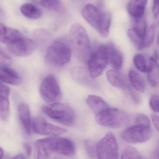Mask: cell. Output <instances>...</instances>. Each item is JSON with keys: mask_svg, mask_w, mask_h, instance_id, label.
I'll list each match as a JSON object with an SVG mask.
<instances>
[{"mask_svg": "<svg viewBox=\"0 0 159 159\" xmlns=\"http://www.w3.org/2000/svg\"><path fill=\"white\" fill-rule=\"evenodd\" d=\"M108 48L109 61L115 70H120L123 63V58L120 51L116 48L113 43L107 44Z\"/></svg>", "mask_w": 159, "mask_h": 159, "instance_id": "21", "label": "cell"}, {"mask_svg": "<svg viewBox=\"0 0 159 159\" xmlns=\"http://www.w3.org/2000/svg\"><path fill=\"white\" fill-rule=\"evenodd\" d=\"M109 62L107 44L101 45L91 53L88 61V70L92 78L101 75Z\"/></svg>", "mask_w": 159, "mask_h": 159, "instance_id": "6", "label": "cell"}, {"mask_svg": "<svg viewBox=\"0 0 159 159\" xmlns=\"http://www.w3.org/2000/svg\"><path fill=\"white\" fill-rule=\"evenodd\" d=\"M153 158L154 159H159V142L157 148L155 149V151H154Z\"/></svg>", "mask_w": 159, "mask_h": 159, "instance_id": "40", "label": "cell"}, {"mask_svg": "<svg viewBox=\"0 0 159 159\" xmlns=\"http://www.w3.org/2000/svg\"><path fill=\"white\" fill-rule=\"evenodd\" d=\"M21 14L29 19H37L42 16V12L38 7L30 3H25L20 7Z\"/></svg>", "mask_w": 159, "mask_h": 159, "instance_id": "25", "label": "cell"}, {"mask_svg": "<svg viewBox=\"0 0 159 159\" xmlns=\"http://www.w3.org/2000/svg\"><path fill=\"white\" fill-rule=\"evenodd\" d=\"M72 57V49L65 40H58L53 42L47 49L45 61L54 67H61L67 64Z\"/></svg>", "mask_w": 159, "mask_h": 159, "instance_id": "3", "label": "cell"}, {"mask_svg": "<svg viewBox=\"0 0 159 159\" xmlns=\"http://www.w3.org/2000/svg\"><path fill=\"white\" fill-rule=\"evenodd\" d=\"M44 139L52 153L63 156H72L75 151L74 143L70 139L57 136Z\"/></svg>", "mask_w": 159, "mask_h": 159, "instance_id": "10", "label": "cell"}, {"mask_svg": "<svg viewBox=\"0 0 159 159\" xmlns=\"http://www.w3.org/2000/svg\"><path fill=\"white\" fill-rule=\"evenodd\" d=\"M147 80L148 84L152 87L159 84V65L156 59L151 57L148 62L147 70Z\"/></svg>", "mask_w": 159, "mask_h": 159, "instance_id": "19", "label": "cell"}, {"mask_svg": "<svg viewBox=\"0 0 159 159\" xmlns=\"http://www.w3.org/2000/svg\"><path fill=\"white\" fill-rule=\"evenodd\" d=\"M148 0H130L128 3L127 9L133 20L143 16Z\"/></svg>", "mask_w": 159, "mask_h": 159, "instance_id": "17", "label": "cell"}, {"mask_svg": "<svg viewBox=\"0 0 159 159\" xmlns=\"http://www.w3.org/2000/svg\"><path fill=\"white\" fill-rule=\"evenodd\" d=\"M18 114L19 119L23 130L28 135L31 133L32 130L31 120L29 106L25 103H21L18 106Z\"/></svg>", "mask_w": 159, "mask_h": 159, "instance_id": "14", "label": "cell"}, {"mask_svg": "<svg viewBox=\"0 0 159 159\" xmlns=\"http://www.w3.org/2000/svg\"><path fill=\"white\" fill-rule=\"evenodd\" d=\"M23 34L17 30L7 28L4 24H0V40L2 43L9 44L15 42Z\"/></svg>", "mask_w": 159, "mask_h": 159, "instance_id": "18", "label": "cell"}, {"mask_svg": "<svg viewBox=\"0 0 159 159\" xmlns=\"http://www.w3.org/2000/svg\"><path fill=\"white\" fill-rule=\"evenodd\" d=\"M98 159H118V148L115 135L112 133L105 134L96 146Z\"/></svg>", "mask_w": 159, "mask_h": 159, "instance_id": "7", "label": "cell"}, {"mask_svg": "<svg viewBox=\"0 0 159 159\" xmlns=\"http://www.w3.org/2000/svg\"><path fill=\"white\" fill-rule=\"evenodd\" d=\"M36 159H49L52 153L50 152L44 138L37 140L35 143Z\"/></svg>", "mask_w": 159, "mask_h": 159, "instance_id": "24", "label": "cell"}, {"mask_svg": "<svg viewBox=\"0 0 159 159\" xmlns=\"http://www.w3.org/2000/svg\"><path fill=\"white\" fill-rule=\"evenodd\" d=\"M23 148H24V150H25V153H26V155L28 157H30L31 154L32 152V147L28 143H24L23 144Z\"/></svg>", "mask_w": 159, "mask_h": 159, "instance_id": "39", "label": "cell"}, {"mask_svg": "<svg viewBox=\"0 0 159 159\" xmlns=\"http://www.w3.org/2000/svg\"><path fill=\"white\" fill-rule=\"evenodd\" d=\"M12 58L5 52L2 49H1L0 52V64L1 66H7L8 67L12 63Z\"/></svg>", "mask_w": 159, "mask_h": 159, "instance_id": "33", "label": "cell"}, {"mask_svg": "<svg viewBox=\"0 0 159 159\" xmlns=\"http://www.w3.org/2000/svg\"><path fill=\"white\" fill-rule=\"evenodd\" d=\"M52 11L63 12L64 8L60 0H30Z\"/></svg>", "mask_w": 159, "mask_h": 159, "instance_id": "26", "label": "cell"}, {"mask_svg": "<svg viewBox=\"0 0 159 159\" xmlns=\"http://www.w3.org/2000/svg\"><path fill=\"white\" fill-rule=\"evenodd\" d=\"M133 20L134 22L133 29L143 39L147 30V26L146 20L143 17L138 19L134 20Z\"/></svg>", "mask_w": 159, "mask_h": 159, "instance_id": "28", "label": "cell"}, {"mask_svg": "<svg viewBox=\"0 0 159 159\" xmlns=\"http://www.w3.org/2000/svg\"><path fill=\"white\" fill-rule=\"evenodd\" d=\"M9 52L18 57H27L32 54L37 47L36 44L24 36L7 45Z\"/></svg>", "mask_w": 159, "mask_h": 159, "instance_id": "12", "label": "cell"}, {"mask_svg": "<svg viewBox=\"0 0 159 159\" xmlns=\"http://www.w3.org/2000/svg\"><path fill=\"white\" fill-rule=\"evenodd\" d=\"M154 36H155V27L152 25L147 30L143 38L142 44L139 49L142 50L150 47L154 41Z\"/></svg>", "mask_w": 159, "mask_h": 159, "instance_id": "27", "label": "cell"}, {"mask_svg": "<svg viewBox=\"0 0 159 159\" xmlns=\"http://www.w3.org/2000/svg\"><path fill=\"white\" fill-rule=\"evenodd\" d=\"M153 13L155 17H157L159 14V0H154L153 6Z\"/></svg>", "mask_w": 159, "mask_h": 159, "instance_id": "37", "label": "cell"}, {"mask_svg": "<svg viewBox=\"0 0 159 159\" xmlns=\"http://www.w3.org/2000/svg\"><path fill=\"white\" fill-rule=\"evenodd\" d=\"M149 106L152 111L159 113V95L154 94L151 96L149 101Z\"/></svg>", "mask_w": 159, "mask_h": 159, "instance_id": "34", "label": "cell"}, {"mask_svg": "<svg viewBox=\"0 0 159 159\" xmlns=\"http://www.w3.org/2000/svg\"><path fill=\"white\" fill-rule=\"evenodd\" d=\"M129 75L130 82L133 87L139 92H144L146 82L143 76L133 70L129 71Z\"/></svg>", "mask_w": 159, "mask_h": 159, "instance_id": "23", "label": "cell"}, {"mask_svg": "<svg viewBox=\"0 0 159 159\" xmlns=\"http://www.w3.org/2000/svg\"><path fill=\"white\" fill-rule=\"evenodd\" d=\"M82 15L102 37L108 36L111 23L109 13L102 12L95 6L88 4L83 8Z\"/></svg>", "mask_w": 159, "mask_h": 159, "instance_id": "2", "label": "cell"}, {"mask_svg": "<svg viewBox=\"0 0 159 159\" xmlns=\"http://www.w3.org/2000/svg\"><path fill=\"white\" fill-rule=\"evenodd\" d=\"M121 159H146L136 149L131 147L126 148L121 156Z\"/></svg>", "mask_w": 159, "mask_h": 159, "instance_id": "30", "label": "cell"}, {"mask_svg": "<svg viewBox=\"0 0 159 159\" xmlns=\"http://www.w3.org/2000/svg\"><path fill=\"white\" fill-rule=\"evenodd\" d=\"M72 77L77 83L86 86H92L93 82L92 77L88 74L84 68L81 67H74L71 72Z\"/></svg>", "mask_w": 159, "mask_h": 159, "instance_id": "20", "label": "cell"}, {"mask_svg": "<svg viewBox=\"0 0 159 159\" xmlns=\"http://www.w3.org/2000/svg\"><path fill=\"white\" fill-rule=\"evenodd\" d=\"M135 124L150 126V120L146 115L144 114H139L137 115L135 118Z\"/></svg>", "mask_w": 159, "mask_h": 159, "instance_id": "35", "label": "cell"}, {"mask_svg": "<svg viewBox=\"0 0 159 159\" xmlns=\"http://www.w3.org/2000/svg\"><path fill=\"white\" fill-rule=\"evenodd\" d=\"M12 159H27V158L23 154H19Z\"/></svg>", "mask_w": 159, "mask_h": 159, "instance_id": "41", "label": "cell"}, {"mask_svg": "<svg viewBox=\"0 0 159 159\" xmlns=\"http://www.w3.org/2000/svg\"><path fill=\"white\" fill-rule=\"evenodd\" d=\"M40 93L43 100L46 102H53L59 99L61 92L55 75H49L43 80L40 86Z\"/></svg>", "mask_w": 159, "mask_h": 159, "instance_id": "9", "label": "cell"}, {"mask_svg": "<svg viewBox=\"0 0 159 159\" xmlns=\"http://www.w3.org/2000/svg\"><path fill=\"white\" fill-rule=\"evenodd\" d=\"M151 118L155 128L159 133V116L157 115L153 114L151 116Z\"/></svg>", "mask_w": 159, "mask_h": 159, "instance_id": "38", "label": "cell"}, {"mask_svg": "<svg viewBox=\"0 0 159 159\" xmlns=\"http://www.w3.org/2000/svg\"><path fill=\"white\" fill-rule=\"evenodd\" d=\"M128 36L132 43L139 49L141 44H142L143 39L134 31L133 28L130 29L128 31Z\"/></svg>", "mask_w": 159, "mask_h": 159, "instance_id": "32", "label": "cell"}, {"mask_svg": "<svg viewBox=\"0 0 159 159\" xmlns=\"http://www.w3.org/2000/svg\"><path fill=\"white\" fill-rule=\"evenodd\" d=\"M0 115L2 120L7 121L10 116L9 97L10 89L5 84L1 83Z\"/></svg>", "mask_w": 159, "mask_h": 159, "instance_id": "13", "label": "cell"}, {"mask_svg": "<svg viewBox=\"0 0 159 159\" xmlns=\"http://www.w3.org/2000/svg\"><path fill=\"white\" fill-rule=\"evenodd\" d=\"M157 43H158V44H159V35H158V37Z\"/></svg>", "mask_w": 159, "mask_h": 159, "instance_id": "43", "label": "cell"}, {"mask_svg": "<svg viewBox=\"0 0 159 159\" xmlns=\"http://www.w3.org/2000/svg\"><path fill=\"white\" fill-rule=\"evenodd\" d=\"M85 148L87 153L90 157L92 158H95L97 157V153H96V146L94 142L90 140H87L85 141L84 143Z\"/></svg>", "mask_w": 159, "mask_h": 159, "instance_id": "31", "label": "cell"}, {"mask_svg": "<svg viewBox=\"0 0 159 159\" xmlns=\"http://www.w3.org/2000/svg\"><path fill=\"white\" fill-rule=\"evenodd\" d=\"M124 91H126V93L129 95L130 97H131L132 100L133 102L136 103H138L140 102V97L139 94L135 92L133 89H132L130 86L125 89V90H124Z\"/></svg>", "mask_w": 159, "mask_h": 159, "instance_id": "36", "label": "cell"}, {"mask_svg": "<svg viewBox=\"0 0 159 159\" xmlns=\"http://www.w3.org/2000/svg\"><path fill=\"white\" fill-rule=\"evenodd\" d=\"M4 157V152L2 148L0 149V159H3Z\"/></svg>", "mask_w": 159, "mask_h": 159, "instance_id": "42", "label": "cell"}, {"mask_svg": "<svg viewBox=\"0 0 159 159\" xmlns=\"http://www.w3.org/2000/svg\"><path fill=\"white\" fill-rule=\"evenodd\" d=\"M152 130L150 126L135 124L129 127L121 134L122 139L129 143H144L151 138Z\"/></svg>", "mask_w": 159, "mask_h": 159, "instance_id": "8", "label": "cell"}, {"mask_svg": "<svg viewBox=\"0 0 159 159\" xmlns=\"http://www.w3.org/2000/svg\"><path fill=\"white\" fill-rule=\"evenodd\" d=\"M95 120L101 126L116 129L128 121L129 116L118 108L108 107L96 114Z\"/></svg>", "mask_w": 159, "mask_h": 159, "instance_id": "5", "label": "cell"}, {"mask_svg": "<svg viewBox=\"0 0 159 159\" xmlns=\"http://www.w3.org/2000/svg\"><path fill=\"white\" fill-rule=\"evenodd\" d=\"M86 102L91 110L96 114L109 107L106 102L97 95H88L86 99Z\"/></svg>", "mask_w": 159, "mask_h": 159, "instance_id": "22", "label": "cell"}, {"mask_svg": "<svg viewBox=\"0 0 159 159\" xmlns=\"http://www.w3.org/2000/svg\"><path fill=\"white\" fill-rule=\"evenodd\" d=\"M69 37L77 57L83 62H88L92 52L86 29L79 23H74L70 29Z\"/></svg>", "mask_w": 159, "mask_h": 159, "instance_id": "1", "label": "cell"}, {"mask_svg": "<svg viewBox=\"0 0 159 159\" xmlns=\"http://www.w3.org/2000/svg\"><path fill=\"white\" fill-rule=\"evenodd\" d=\"M32 128L33 131L37 134L52 137L59 136L67 132L65 129L49 123L41 117H36L34 119Z\"/></svg>", "mask_w": 159, "mask_h": 159, "instance_id": "11", "label": "cell"}, {"mask_svg": "<svg viewBox=\"0 0 159 159\" xmlns=\"http://www.w3.org/2000/svg\"><path fill=\"white\" fill-rule=\"evenodd\" d=\"M106 75L107 80L114 87L124 90L130 86L125 75L118 70H109L106 73Z\"/></svg>", "mask_w": 159, "mask_h": 159, "instance_id": "15", "label": "cell"}, {"mask_svg": "<svg viewBox=\"0 0 159 159\" xmlns=\"http://www.w3.org/2000/svg\"><path fill=\"white\" fill-rule=\"evenodd\" d=\"M0 79L3 83L19 85L22 83V79L16 71L7 66H1Z\"/></svg>", "mask_w": 159, "mask_h": 159, "instance_id": "16", "label": "cell"}, {"mask_svg": "<svg viewBox=\"0 0 159 159\" xmlns=\"http://www.w3.org/2000/svg\"><path fill=\"white\" fill-rule=\"evenodd\" d=\"M133 62L136 69L142 72L146 73L147 72L148 65L147 64L146 60L144 55L142 54H137L134 56Z\"/></svg>", "mask_w": 159, "mask_h": 159, "instance_id": "29", "label": "cell"}, {"mask_svg": "<svg viewBox=\"0 0 159 159\" xmlns=\"http://www.w3.org/2000/svg\"><path fill=\"white\" fill-rule=\"evenodd\" d=\"M42 110L48 116L65 126H72L75 123V112L69 106L61 102H55L44 106Z\"/></svg>", "mask_w": 159, "mask_h": 159, "instance_id": "4", "label": "cell"}]
</instances>
